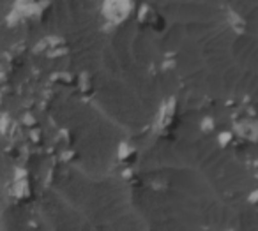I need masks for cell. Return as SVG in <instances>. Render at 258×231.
<instances>
[{"label":"cell","mask_w":258,"mask_h":231,"mask_svg":"<svg viewBox=\"0 0 258 231\" xmlns=\"http://www.w3.org/2000/svg\"><path fill=\"white\" fill-rule=\"evenodd\" d=\"M129 8H131L129 0H106L104 13H106L111 20H122L127 15Z\"/></svg>","instance_id":"6da1fadb"}]
</instances>
